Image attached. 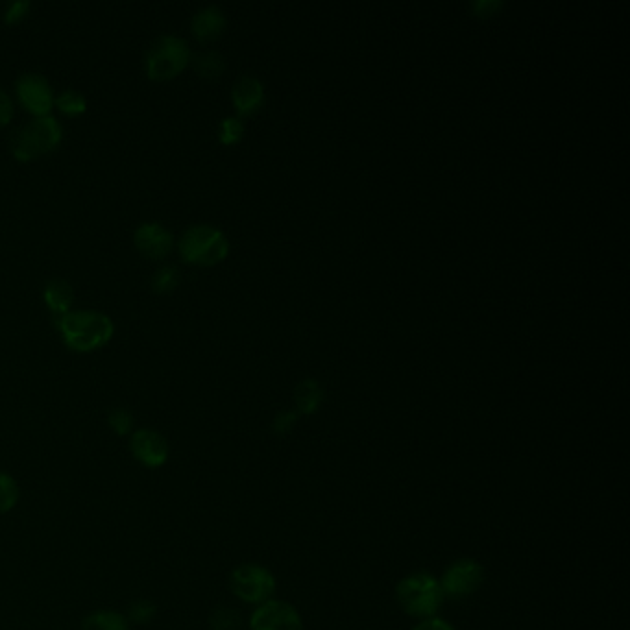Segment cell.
<instances>
[{
	"label": "cell",
	"instance_id": "obj_26",
	"mask_svg": "<svg viewBox=\"0 0 630 630\" xmlns=\"http://www.w3.org/2000/svg\"><path fill=\"white\" fill-rule=\"evenodd\" d=\"M503 0H473L470 10L477 17H490L503 8Z\"/></svg>",
	"mask_w": 630,
	"mask_h": 630
},
{
	"label": "cell",
	"instance_id": "obj_13",
	"mask_svg": "<svg viewBox=\"0 0 630 630\" xmlns=\"http://www.w3.org/2000/svg\"><path fill=\"white\" fill-rule=\"evenodd\" d=\"M226 26V15L219 6L209 4L194 13L191 19V30L198 39H213L219 36Z\"/></svg>",
	"mask_w": 630,
	"mask_h": 630
},
{
	"label": "cell",
	"instance_id": "obj_1",
	"mask_svg": "<svg viewBox=\"0 0 630 630\" xmlns=\"http://www.w3.org/2000/svg\"><path fill=\"white\" fill-rule=\"evenodd\" d=\"M56 326L63 340L76 352H91L113 337V322L100 311L82 309L56 315Z\"/></svg>",
	"mask_w": 630,
	"mask_h": 630
},
{
	"label": "cell",
	"instance_id": "obj_17",
	"mask_svg": "<svg viewBox=\"0 0 630 630\" xmlns=\"http://www.w3.org/2000/svg\"><path fill=\"white\" fill-rule=\"evenodd\" d=\"M21 499V486L8 472L0 470V516L10 514Z\"/></svg>",
	"mask_w": 630,
	"mask_h": 630
},
{
	"label": "cell",
	"instance_id": "obj_12",
	"mask_svg": "<svg viewBox=\"0 0 630 630\" xmlns=\"http://www.w3.org/2000/svg\"><path fill=\"white\" fill-rule=\"evenodd\" d=\"M231 97H233L235 108L241 115L254 113L265 102V85L257 76L243 74L233 85Z\"/></svg>",
	"mask_w": 630,
	"mask_h": 630
},
{
	"label": "cell",
	"instance_id": "obj_22",
	"mask_svg": "<svg viewBox=\"0 0 630 630\" xmlns=\"http://www.w3.org/2000/svg\"><path fill=\"white\" fill-rule=\"evenodd\" d=\"M209 627L211 630H239L241 627V616L237 610L233 608H217L211 618H209Z\"/></svg>",
	"mask_w": 630,
	"mask_h": 630
},
{
	"label": "cell",
	"instance_id": "obj_28",
	"mask_svg": "<svg viewBox=\"0 0 630 630\" xmlns=\"http://www.w3.org/2000/svg\"><path fill=\"white\" fill-rule=\"evenodd\" d=\"M13 110L15 108H13L12 98L4 89H0V126L10 122V119L13 117Z\"/></svg>",
	"mask_w": 630,
	"mask_h": 630
},
{
	"label": "cell",
	"instance_id": "obj_8",
	"mask_svg": "<svg viewBox=\"0 0 630 630\" xmlns=\"http://www.w3.org/2000/svg\"><path fill=\"white\" fill-rule=\"evenodd\" d=\"M483 582L485 568L473 558H459L446 568L440 579V586L444 595L466 597L475 594L483 586Z\"/></svg>",
	"mask_w": 630,
	"mask_h": 630
},
{
	"label": "cell",
	"instance_id": "obj_2",
	"mask_svg": "<svg viewBox=\"0 0 630 630\" xmlns=\"http://www.w3.org/2000/svg\"><path fill=\"white\" fill-rule=\"evenodd\" d=\"M444 592L435 575L416 571L396 584V601L409 618H435L444 603Z\"/></svg>",
	"mask_w": 630,
	"mask_h": 630
},
{
	"label": "cell",
	"instance_id": "obj_9",
	"mask_svg": "<svg viewBox=\"0 0 630 630\" xmlns=\"http://www.w3.org/2000/svg\"><path fill=\"white\" fill-rule=\"evenodd\" d=\"M250 630H303L302 616L291 603L270 599L255 608Z\"/></svg>",
	"mask_w": 630,
	"mask_h": 630
},
{
	"label": "cell",
	"instance_id": "obj_21",
	"mask_svg": "<svg viewBox=\"0 0 630 630\" xmlns=\"http://www.w3.org/2000/svg\"><path fill=\"white\" fill-rule=\"evenodd\" d=\"M54 104L60 108L63 113H69V115H76V113H82L87 108V100L84 95L76 89H65L61 91L58 97H54Z\"/></svg>",
	"mask_w": 630,
	"mask_h": 630
},
{
	"label": "cell",
	"instance_id": "obj_24",
	"mask_svg": "<svg viewBox=\"0 0 630 630\" xmlns=\"http://www.w3.org/2000/svg\"><path fill=\"white\" fill-rule=\"evenodd\" d=\"M244 134V122L241 117H226L222 119L219 126V137L222 143L231 145L239 141Z\"/></svg>",
	"mask_w": 630,
	"mask_h": 630
},
{
	"label": "cell",
	"instance_id": "obj_5",
	"mask_svg": "<svg viewBox=\"0 0 630 630\" xmlns=\"http://www.w3.org/2000/svg\"><path fill=\"white\" fill-rule=\"evenodd\" d=\"M180 254L189 263L213 265L228 254L230 243L226 235L209 224H194L180 239Z\"/></svg>",
	"mask_w": 630,
	"mask_h": 630
},
{
	"label": "cell",
	"instance_id": "obj_20",
	"mask_svg": "<svg viewBox=\"0 0 630 630\" xmlns=\"http://www.w3.org/2000/svg\"><path fill=\"white\" fill-rule=\"evenodd\" d=\"M108 424L111 431L119 437H130L134 433L135 418L130 409L126 407H113L108 412Z\"/></svg>",
	"mask_w": 630,
	"mask_h": 630
},
{
	"label": "cell",
	"instance_id": "obj_10",
	"mask_svg": "<svg viewBox=\"0 0 630 630\" xmlns=\"http://www.w3.org/2000/svg\"><path fill=\"white\" fill-rule=\"evenodd\" d=\"M17 97L25 104L26 110L39 115H47L54 106V91L49 80L43 74H21L15 82Z\"/></svg>",
	"mask_w": 630,
	"mask_h": 630
},
{
	"label": "cell",
	"instance_id": "obj_11",
	"mask_svg": "<svg viewBox=\"0 0 630 630\" xmlns=\"http://www.w3.org/2000/svg\"><path fill=\"white\" fill-rule=\"evenodd\" d=\"M135 246L150 257H163L174 246V235L159 222H143L134 233Z\"/></svg>",
	"mask_w": 630,
	"mask_h": 630
},
{
	"label": "cell",
	"instance_id": "obj_3",
	"mask_svg": "<svg viewBox=\"0 0 630 630\" xmlns=\"http://www.w3.org/2000/svg\"><path fill=\"white\" fill-rule=\"evenodd\" d=\"M63 137L61 124L54 115H39L36 119L26 122L19 130H15L10 139L13 156L17 159H32L49 152L58 145Z\"/></svg>",
	"mask_w": 630,
	"mask_h": 630
},
{
	"label": "cell",
	"instance_id": "obj_6",
	"mask_svg": "<svg viewBox=\"0 0 630 630\" xmlns=\"http://www.w3.org/2000/svg\"><path fill=\"white\" fill-rule=\"evenodd\" d=\"M230 590L243 603L263 605L276 594V577L263 564L244 562L231 571Z\"/></svg>",
	"mask_w": 630,
	"mask_h": 630
},
{
	"label": "cell",
	"instance_id": "obj_23",
	"mask_svg": "<svg viewBox=\"0 0 630 630\" xmlns=\"http://www.w3.org/2000/svg\"><path fill=\"white\" fill-rule=\"evenodd\" d=\"M180 278H182V274L178 268L174 265H163L154 272L152 287H154V291L169 292L180 283Z\"/></svg>",
	"mask_w": 630,
	"mask_h": 630
},
{
	"label": "cell",
	"instance_id": "obj_29",
	"mask_svg": "<svg viewBox=\"0 0 630 630\" xmlns=\"http://www.w3.org/2000/svg\"><path fill=\"white\" fill-rule=\"evenodd\" d=\"M412 630H455V627L448 623L446 619L435 618L424 619L420 621Z\"/></svg>",
	"mask_w": 630,
	"mask_h": 630
},
{
	"label": "cell",
	"instance_id": "obj_19",
	"mask_svg": "<svg viewBox=\"0 0 630 630\" xmlns=\"http://www.w3.org/2000/svg\"><path fill=\"white\" fill-rule=\"evenodd\" d=\"M158 616V606L150 599H137L128 606L126 618L130 621V625H148L150 621Z\"/></svg>",
	"mask_w": 630,
	"mask_h": 630
},
{
	"label": "cell",
	"instance_id": "obj_16",
	"mask_svg": "<svg viewBox=\"0 0 630 630\" xmlns=\"http://www.w3.org/2000/svg\"><path fill=\"white\" fill-rule=\"evenodd\" d=\"M294 398H296L298 412L311 414L320 407V403L324 400V388L316 379H303L296 387Z\"/></svg>",
	"mask_w": 630,
	"mask_h": 630
},
{
	"label": "cell",
	"instance_id": "obj_14",
	"mask_svg": "<svg viewBox=\"0 0 630 630\" xmlns=\"http://www.w3.org/2000/svg\"><path fill=\"white\" fill-rule=\"evenodd\" d=\"M80 630H132V625L126 618V614H121L111 608H102V610L89 612L82 619Z\"/></svg>",
	"mask_w": 630,
	"mask_h": 630
},
{
	"label": "cell",
	"instance_id": "obj_7",
	"mask_svg": "<svg viewBox=\"0 0 630 630\" xmlns=\"http://www.w3.org/2000/svg\"><path fill=\"white\" fill-rule=\"evenodd\" d=\"M128 449L134 461L139 462L146 470H159L169 462V440L150 427L134 429L128 440Z\"/></svg>",
	"mask_w": 630,
	"mask_h": 630
},
{
	"label": "cell",
	"instance_id": "obj_4",
	"mask_svg": "<svg viewBox=\"0 0 630 630\" xmlns=\"http://www.w3.org/2000/svg\"><path fill=\"white\" fill-rule=\"evenodd\" d=\"M191 60V49L183 37L176 34H163L152 41L146 50V74L154 80L172 78L182 71Z\"/></svg>",
	"mask_w": 630,
	"mask_h": 630
},
{
	"label": "cell",
	"instance_id": "obj_18",
	"mask_svg": "<svg viewBox=\"0 0 630 630\" xmlns=\"http://www.w3.org/2000/svg\"><path fill=\"white\" fill-rule=\"evenodd\" d=\"M194 69H196V73L204 76V78H217L226 69V58L217 50L200 52L194 58Z\"/></svg>",
	"mask_w": 630,
	"mask_h": 630
},
{
	"label": "cell",
	"instance_id": "obj_25",
	"mask_svg": "<svg viewBox=\"0 0 630 630\" xmlns=\"http://www.w3.org/2000/svg\"><path fill=\"white\" fill-rule=\"evenodd\" d=\"M30 2L28 0H12V2H8L6 6H4V10H2V19L6 21V23H15V21H19V19H23L25 17L26 12L30 10Z\"/></svg>",
	"mask_w": 630,
	"mask_h": 630
},
{
	"label": "cell",
	"instance_id": "obj_15",
	"mask_svg": "<svg viewBox=\"0 0 630 630\" xmlns=\"http://www.w3.org/2000/svg\"><path fill=\"white\" fill-rule=\"evenodd\" d=\"M43 296H45L47 305L56 315H63V313L71 311V305L74 302V291L73 287L69 285V281L60 278L50 279L49 283L45 285Z\"/></svg>",
	"mask_w": 630,
	"mask_h": 630
},
{
	"label": "cell",
	"instance_id": "obj_27",
	"mask_svg": "<svg viewBox=\"0 0 630 630\" xmlns=\"http://www.w3.org/2000/svg\"><path fill=\"white\" fill-rule=\"evenodd\" d=\"M296 420H298V411H281L276 414V418H274V422H272V427H274V431H278V433H285V431L291 429Z\"/></svg>",
	"mask_w": 630,
	"mask_h": 630
}]
</instances>
